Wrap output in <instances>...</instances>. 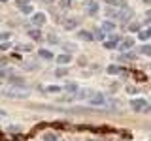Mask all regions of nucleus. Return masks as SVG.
<instances>
[{
  "label": "nucleus",
  "instance_id": "nucleus-1",
  "mask_svg": "<svg viewBox=\"0 0 151 141\" xmlns=\"http://www.w3.org/2000/svg\"><path fill=\"white\" fill-rule=\"evenodd\" d=\"M4 96L6 98H28V92L17 90V88H8V90H4Z\"/></svg>",
  "mask_w": 151,
  "mask_h": 141
},
{
  "label": "nucleus",
  "instance_id": "nucleus-2",
  "mask_svg": "<svg viewBox=\"0 0 151 141\" xmlns=\"http://www.w3.org/2000/svg\"><path fill=\"white\" fill-rule=\"evenodd\" d=\"M104 102H106V98H104L100 92H93L91 96H89V103H91V105H102Z\"/></svg>",
  "mask_w": 151,
  "mask_h": 141
},
{
  "label": "nucleus",
  "instance_id": "nucleus-3",
  "mask_svg": "<svg viewBox=\"0 0 151 141\" xmlns=\"http://www.w3.org/2000/svg\"><path fill=\"white\" fill-rule=\"evenodd\" d=\"M78 25H79L78 17H68V19H64V21H63L64 30H74V28H78Z\"/></svg>",
  "mask_w": 151,
  "mask_h": 141
},
{
  "label": "nucleus",
  "instance_id": "nucleus-4",
  "mask_svg": "<svg viewBox=\"0 0 151 141\" xmlns=\"http://www.w3.org/2000/svg\"><path fill=\"white\" fill-rule=\"evenodd\" d=\"M45 23V15L44 13H34V15H32V25L34 26H42Z\"/></svg>",
  "mask_w": 151,
  "mask_h": 141
},
{
  "label": "nucleus",
  "instance_id": "nucleus-5",
  "mask_svg": "<svg viewBox=\"0 0 151 141\" xmlns=\"http://www.w3.org/2000/svg\"><path fill=\"white\" fill-rule=\"evenodd\" d=\"M130 105L134 107L136 111H140V109H145V105H147V103H145V100H144V98H140V100L136 98V100H132V102H130Z\"/></svg>",
  "mask_w": 151,
  "mask_h": 141
},
{
  "label": "nucleus",
  "instance_id": "nucleus-6",
  "mask_svg": "<svg viewBox=\"0 0 151 141\" xmlns=\"http://www.w3.org/2000/svg\"><path fill=\"white\" fill-rule=\"evenodd\" d=\"M78 38H79V40H83V41H91V40H94V36H93L89 30H79V32H78Z\"/></svg>",
  "mask_w": 151,
  "mask_h": 141
},
{
  "label": "nucleus",
  "instance_id": "nucleus-7",
  "mask_svg": "<svg viewBox=\"0 0 151 141\" xmlns=\"http://www.w3.org/2000/svg\"><path fill=\"white\" fill-rule=\"evenodd\" d=\"M96 11H98V4L93 2V0H91V2H87V13H89V15H94Z\"/></svg>",
  "mask_w": 151,
  "mask_h": 141
},
{
  "label": "nucleus",
  "instance_id": "nucleus-8",
  "mask_svg": "<svg viewBox=\"0 0 151 141\" xmlns=\"http://www.w3.org/2000/svg\"><path fill=\"white\" fill-rule=\"evenodd\" d=\"M102 30H106V32H113V30H115V25H113L111 21H104V23H102Z\"/></svg>",
  "mask_w": 151,
  "mask_h": 141
},
{
  "label": "nucleus",
  "instance_id": "nucleus-9",
  "mask_svg": "<svg viewBox=\"0 0 151 141\" xmlns=\"http://www.w3.org/2000/svg\"><path fill=\"white\" fill-rule=\"evenodd\" d=\"M132 45H134V40H132V38H125L123 43H121V49H130Z\"/></svg>",
  "mask_w": 151,
  "mask_h": 141
},
{
  "label": "nucleus",
  "instance_id": "nucleus-10",
  "mask_svg": "<svg viewBox=\"0 0 151 141\" xmlns=\"http://www.w3.org/2000/svg\"><path fill=\"white\" fill-rule=\"evenodd\" d=\"M38 53H40V56H42V58H45V60H51V58H53V53H51V51H47V49H40Z\"/></svg>",
  "mask_w": 151,
  "mask_h": 141
},
{
  "label": "nucleus",
  "instance_id": "nucleus-11",
  "mask_svg": "<svg viewBox=\"0 0 151 141\" xmlns=\"http://www.w3.org/2000/svg\"><path fill=\"white\" fill-rule=\"evenodd\" d=\"M115 45H117V38H111V40L104 41V47H106V49H115Z\"/></svg>",
  "mask_w": 151,
  "mask_h": 141
},
{
  "label": "nucleus",
  "instance_id": "nucleus-12",
  "mask_svg": "<svg viewBox=\"0 0 151 141\" xmlns=\"http://www.w3.org/2000/svg\"><path fill=\"white\" fill-rule=\"evenodd\" d=\"M64 92H78V85H74V83H68V85H64V88H63Z\"/></svg>",
  "mask_w": 151,
  "mask_h": 141
},
{
  "label": "nucleus",
  "instance_id": "nucleus-13",
  "mask_svg": "<svg viewBox=\"0 0 151 141\" xmlns=\"http://www.w3.org/2000/svg\"><path fill=\"white\" fill-rule=\"evenodd\" d=\"M140 53L145 56H151V45H142L140 47Z\"/></svg>",
  "mask_w": 151,
  "mask_h": 141
},
{
  "label": "nucleus",
  "instance_id": "nucleus-14",
  "mask_svg": "<svg viewBox=\"0 0 151 141\" xmlns=\"http://www.w3.org/2000/svg\"><path fill=\"white\" fill-rule=\"evenodd\" d=\"M57 62H59V64H66V62H70V55H60V56H57Z\"/></svg>",
  "mask_w": 151,
  "mask_h": 141
},
{
  "label": "nucleus",
  "instance_id": "nucleus-15",
  "mask_svg": "<svg viewBox=\"0 0 151 141\" xmlns=\"http://www.w3.org/2000/svg\"><path fill=\"white\" fill-rule=\"evenodd\" d=\"M123 70L119 68V66H110V68H108V73H111V75H115V73H121Z\"/></svg>",
  "mask_w": 151,
  "mask_h": 141
},
{
  "label": "nucleus",
  "instance_id": "nucleus-16",
  "mask_svg": "<svg viewBox=\"0 0 151 141\" xmlns=\"http://www.w3.org/2000/svg\"><path fill=\"white\" fill-rule=\"evenodd\" d=\"M47 92H60L63 90V87H57V85H49V87H45Z\"/></svg>",
  "mask_w": 151,
  "mask_h": 141
},
{
  "label": "nucleus",
  "instance_id": "nucleus-17",
  "mask_svg": "<svg viewBox=\"0 0 151 141\" xmlns=\"http://www.w3.org/2000/svg\"><path fill=\"white\" fill-rule=\"evenodd\" d=\"M55 75H57V77H66V75H68V70H66V68H59L55 72Z\"/></svg>",
  "mask_w": 151,
  "mask_h": 141
},
{
  "label": "nucleus",
  "instance_id": "nucleus-18",
  "mask_svg": "<svg viewBox=\"0 0 151 141\" xmlns=\"http://www.w3.org/2000/svg\"><path fill=\"white\" fill-rule=\"evenodd\" d=\"M44 141H57L55 134H44Z\"/></svg>",
  "mask_w": 151,
  "mask_h": 141
},
{
  "label": "nucleus",
  "instance_id": "nucleus-19",
  "mask_svg": "<svg viewBox=\"0 0 151 141\" xmlns=\"http://www.w3.org/2000/svg\"><path fill=\"white\" fill-rule=\"evenodd\" d=\"M147 38H151V28L145 32H140V40H147Z\"/></svg>",
  "mask_w": 151,
  "mask_h": 141
},
{
  "label": "nucleus",
  "instance_id": "nucleus-20",
  "mask_svg": "<svg viewBox=\"0 0 151 141\" xmlns=\"http://www.w3.org/2000/svg\"><path fill=\"white\" fill-rule=\"evenodd\" d=\"M108 4H111V6H123V0H106Z\"/></svg>",
  "mask_w": 151,
  "mask_h": 141
},
{
  "label": "nucleus",
  "instance_id": "nucleus-21",
  "mask_svg": "<svg viewBox=\"0 0 151 141\" xmlns=\"http://www.w3.org/2000/svg\"><path fill=\"white\" fill-rule=\"evenodd\" d=\"M138 28H140V25H138V23H130V25H129V30H132V32H136Z\"/></svg>",
  "mask_w": 151,
  "mask_h": 141
},
{
  "label": "nucleus",
  "instance_id": "nucleus-22",
  "mask_svg": "<svg viewBox=\"0 0 151 141\" xmlns=\"http://www.w3.org/2000/svg\"><path fill=\"white\" fill-rule=\"evenodd\" d=\"M28 34H30V38H34V40H40V32H38V30H32V32H28Z\"/></svg>",
  "mask_w": 151,
  "mask_h": 141
},
{
  "label": "nucleus",
  "instance_id": "nucleus-23",
  "mask_svg": "<svg viewBox=\"0 0 151 141\" xmlns=\"http://www.w3.org/2000/svg\"><path fill=\"white\" fill-rule=\"evenodd\" d=\"M123 58H127V60H134V58H136V55H134V53H127V55H123Z\"/></svg>",
  "mask_w": 151,
  "mask_h": 141
},
{
  "label": "nucleus",
  "instance_id": "nucleus-24",
  "mask_svg": "<svg viewBox=\"0 0 151 141\" xmlns=\"http://www.w3.org/2000/svg\"><path fill=\"white\" fill-rule=\"evenodd\" d=\"M17 6H21V8L28 6V0H17Z\"/></svg>",
  "mask_w": 151,
  "mask_h": 141
},
{
  "label": "nucleus",
  "instance_id": "nucleus-25",
  "mask_svg": "<svg viewBox=\"0 0 151 141\" xmlns=\"http://www.w3.org/2000/svg\"><path fill=\"white\" fill-rule=\"evenodd\" d=\"M94 38H96V40H104V32H100V30H98L96 32V34H93Z\"/></svg>",
  "mask_w": 151,
  "mask_h": 141
},
{
  "label": "nucleus",
  "instance_id": "nucleus-26",
  "mask_svg": "<svg viewBox=\"0 0 151 141\" xmlns=\"http://www.w3.org/2000/svg\"><path fill=\"white\" fill-rule=\"evenodd\" d=\"M9 38V32H0V40H8Z\"/></svg>",
  "mask_w": 151,
  "mask_h": 141
},
{
  "label": "nucleus",
  "instance_id": "nucleus-27",
  "mask_svg": "<svg viewBox=\"0 0 151 141\" xmlns=\"http://www.w3.org/2000/svg\"><path fill=\"white\" fill-rule=\"evenodd\" d=\"M9 47H12V45H9L8 41H6V43H0V49H2V51H6V49H9Z\"/></svg>",
  "mask_w": 151,
  "mask_h": 141
},
{
  "label": "nucleus",
  "instance_id": "nucleus-28",
  "mask_svg": "<svg viewBox=\"0 0 151 141\" xmlns=\"http://www.w3.org/2000/svg\"><path fill=\"white\" fill-rule=\"evenodd\" d=\"M23 9V13H32V8L30 6H25V8H21Z\"/></svg>",
  "mask_w": 151,
  "mask_h": 141
},
{
  "label": "nucleus",
  "instance_id": "nucleus-29",
  "mask_svg": "<svg viewBox=\"0 0 151 141\" xmlns=\"http://www.w3.org/2000/svg\"><path fill=\"white\" fill-rule=\"evenodd\" d=\"M60 4H63V6H68V4H70V0H63Z\"/></svg>",
  "mask_w": 151,
  "mask_h": 141
},
{
  "label": "nucleus",
  "instance_id": "nucleus-30",
  "mask_svg": "<svg viewBox=\"0 0 151 141\" xmlns=\"http://www.w3.org/2000/svg\"><path fill=\"white\" fill-rule=\"evenodd\" d=\"M4 75H6V72H4V70H0V77H4Z\"/></svg>",
  "mask_w": 151,
  "mask_h": 141
},
{
  "label": "nucleus",
  "instance_id": "nucleus-31",
  "mask_svg": "<svg viewBox=\"0 0 151 141\" xmlns=\"http://www.w3.org/2000/svg\"><path fill=\"white\" fill-rule=\"evenodd\" d=\"M45 2H47V4H49V2H53V0H45Z\"/></svg>",
  "mask_w": 151,
  "mask_h": 141
},
{
  "label": "nucleus",
  "instance_id": "nucleus-32",
  "mask_svg": "<svg viewBox=\"0 0 151 141\" xmlns=\"http://www.w3.org/2000/svg\"><path fill=\"white\" fill-rule=\"evenodd\" d=\"M0 2H4V0H0Z\"/></svg>",
  "mask_w": 151,
  "mask_h": 141
}]
</instances>
